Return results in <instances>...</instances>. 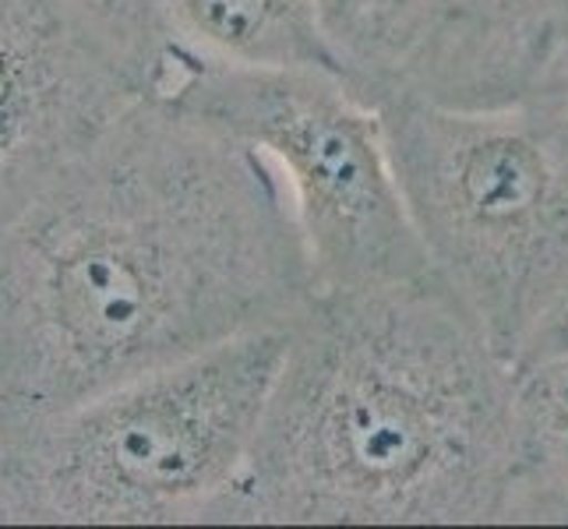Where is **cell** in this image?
Masks as SVG:
<instances>
[{
	"label": "cell",
	"instance_id": "cell-1",
	"mask_svg": "<svg viewBox=\"0 0 568 529\" xmlns=\"http://www.w3.org/2000/svg\"><path fill=\"white\" fill-rule=\"evenodd\" d=\"M311 297L268 155L145 95L0 233V424L290 328Z\"/></svg>",
	"mask_w": 568,
	"mask_h": 529
},
{
	"label": "cell",
	"instance_id": "cell-2",
	"mask_svg": "<svg viewBox=\"0 0 568 529\" xmlns=\"http://www.w3.org/2000/svg\"><path fill=\"white\" fill-rule=\"evenodd\" d=\"M516 370L438 276L315 289L226 522H501Z\"/></svg>",
	"mask_w": 568,
	"mask_h": 529
},
{
	"label": "cell",
	"instance_id": "cell-3",
	"mask_svg": "<svg viewBox=\"0 0 568 529\" xmlns=\"http://www.w3.org/2000/svg\"><path fill=\"white\" fill-rule=\"evenodd\" d=\"M378 113L430 272L516 370L568 286V103Z\"/></svg>",
	"mask_w": 568,
	"mask_h": 529
},
{
	"label": "cell",
	"instance_id": "cell-4",
	"mask_svg": "<svg viewBox=\"0 0 568 529\" xmlns=\"http://www.w3.org/2000/svg\"><path fill=\"white\" fill-rule=\"evenodd\" d=\"M163 95L268 155L286 184L315 289L435 276L392 166L382 113L343 74L173 61Z\"/></svg>",
	"mask_w": 568,
	"mask_h": 529
},
{
	"label": "cell",
	"instance_id": "cell-5",
	"mask_svg": "<svg viewBox=\"0 0 568 529\" xmlns=\"http://www.w3.org/2000/svg\"><path fill=\"white\" fill-rule=\"evenodd\" d=\"M322 14L371 106L568 103V0H322Z\"/></svg>",
	"mask_w": 568,
	"mask_h": 529
},
{
	"label": "cell",
	"instance_id": "cell-6",
	"mask_svg": "<svg viewBox=\"0 0 568 529\" xmlns=\"http://www.w3.org/2000/svg\"><path fill=\"white\" fill-rule=\"evenodd\" d=\"M145 95L61 0H0V233Z\"/></svg>",
	"mask_w": 568,
	"mask_h": 529
},
{
	"label": "cell",
	"instance_id": "cell-7",
	"mask_svg": "<svg viewBox=\"0 0 568 529\" xmlns=\"http://www.w3.org/2000/svg\"><path fill=\"white\" fill-rule=\"evenodd\" d=\"M170 64L339 71L322 0H163Z\"/></svg>",
	"mask_w": 568,
	"mask_h": 529
},
{
	"label": "cell",
	"instance_id": "cell-8",
	"mask_svg": "<svg viewBox=\"0 0 568 529\" xmlns=\"http://www.w3.org/2000/svg\"><path fill=\"white\" fill-rule=\"evenodd\" d=\"M513 427L501 522H568V357L516 370Z\"/></svg>",
	"mask_w": 568,
	"mask_h": 529
},
{
	"label": "cell",
	"instance_id": "cell-9",
	"mask_svg": "<svg viewBox=\"0 0 568 529\" xmlns=\"http://www.w3.org/2000/svg\"><path fill=\"white\" fill-rule=\"evenodd\" d=\"M61 4L149 95L163 92L170 78L163 0H61Z\"/></svg>",
	"mask_w": 568,
	"mask_h": 529
},
{
	"label": "cell",
	"instance_id": "cell-10",
	"mask_svg": "<svg viewBox=\"0 0 568 529\" xmlns=\"http://www.w3.org/2000/svg\"><path fill=\"white\" fill-rule=\"evenodd\" d=\"M555 357H568V286L558 297V304L544 315V322L534 328V336L526 339L516 360V370L540 364V360H555Z\"/></svg>",
	"mask_w": 568,
	"mask_h": 529
}]
</instances>
